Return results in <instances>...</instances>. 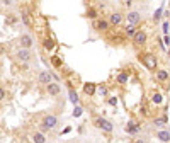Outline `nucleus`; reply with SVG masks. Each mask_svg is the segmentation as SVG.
Instances as JSON below:
<instances>
[{"instance_id":"nucleus-4","label":"nucleus","mask_w":170,"mask_h":143,"mask_svg":"<svg viewBox=\"0 0 170 143\" xmlns=\"http://www.w3.org/2000/svg\"><path fill=\"white\" fill-rule=\"evenodd\" d=\"M32 38H31L29 34H22L21 36V46H22V49H29L31 46H32Z\"/></svg>"},{"instance_id":"nucleus-3","label":"nucleus","mask_w":170,"mask_h":143,"mask_svg":"<svg viewBox=\"0 0 170 143\" xmlns=\"http://www.w3.org/2000/svg\"><path fill=\"white\" fill-rule=\"evenodd\" d=\"M56 126V117L55 116H46L42 119V128L44 130H53Z\"/></svg>"},{"instance_id":"nucleus-13","label":"nucleus","mask_w":170,"mask_h":143,"mask_svg":"<svg viewBox=\"0 0 170 143\" xmlns=\"http://www.w3.org/2000/svg\"><path fill=\"white\" fill-rule=\"evenodd\" d=\"M32 141L34 143H46V138L42 133H34L32 134Z\"/></svg>"},{"instance_id":"nucleus-11","label":"nucleus","mask_w":170,"mask_h":143,"mask_svg":"<svg viewBox=\"0 0 170 143\" xmlns=\"http://www.w3.org/2000/svg\"><path fill=\"white\" fill-rule=\"evenodd\" d=\"M109 21L112 22V24H121V21H123V14H119V12H114V14H110V17H109Z\"/></svg>"},{"instance_id":"nucleus-5","label":"nucleus","mask_w":170,"mask_h":143,"mask_svg":"<svg viewBox=\"0 0 170 143\" xmlns=\"http://www.w3.org/2000/svg\"><path fill=\"white\" fill-rule=\"evenodd\" d=\"M126 17H127V22H129L131 26H134V24H138V22H140L141 15H140V12H136V10H133V12H129V14H127Z\"/></svg>"},{"instance_id":"nucleus-24","label":"nucleus","mask_w":170,"mask_h":143,"mask_svg":"<svg viewBox=\"0 0 170 143\" xmlns=\"http://www.w3.org/2000/svg\"><path fill=\"white\" fill-rule=\"evenodd\" d=\"M89 17H92V19L95 17V10H92V9L89 10Z\"/></svg>"},{"instance_id":"nucleus-21","label":"nucleus","mask_w":170,"mask_h":143,"mask_svg":"<svg viewBox=\"0 0 170 143\" xmlns=\"http://www.w3.org/2000/svg\"><path fill=\"white\" fill-rule=\"evenodd\" d=\"M80 114H82V107H75V111H73V116L78 117Z\"/></svg>"},{"instance_id":"nucleus-25","label":"nucleus","mask_w":170,"mask_h":143,"mask_svg":"<svg viewBox=\"0 0 170 143\" xmlns=\"http://www.w3.org/2000/svg\"><path fill=\"white\" fill-rule=\"evenodd\" d=\"M53 46V43H51V41H46V43H44V48H51Z\"/></svg>"},{"instance_id":"nucleus-9","label":"nucleus","mask_w":170,"mask_h":143,"mask_svg":"<svg viewBox=\"0 0 170 143\" xmlns=\"http://www.w3.org/2000/svg\"><path fill=\"white\" fill-rule=\"evenodd\" d=\"M46 87H48V92H49L51 95H58L59 92H61V87H59L58 83H53V82H51L49 85H46Z\"/></svg>"},{"instance_id":"nucleus-12","label":"nucleus","mask_w":170,"mask_h":143,"mask_svg":"<svg viewBox=\"0 0 170 143\" xmlns=\"http://www.w3.org/2000/svg\"><path fill=\"white\" fill-rule=\"evenodd\" d=\"M157 138H160L162 141H170V133L168 131H157Z\"/></svg>"},{"instance_id":"nucleus-28","label":"nucleus","mask_w":170,"mask_h":143,"mask_svg":"<svg viewBox=\"0 0 170 143\" xmlns=\"http://www.w3.org/2000/svg\"><path fill=\"white\" fill-rule=\"evenodd\" d=\"M168 56H170V48H168Z\"/></svg>"},{"instance_id":"nucleus-16","label":"nucleus","mask_w":170,"mask_h":143,"mask_svg":"<svg viewBox=\"0 0 170 143\" xmlns=\"http://www.w3.org/2000/svg\"><path fill=\"white\" fill-rule=\"evenodd\" d=\"M140 130L138 126H136V123H133V121H129L127 123V126H126V131H129V133H136V131Z\"/></svg>"},{"instance_id":"nucleus-7","label":"nucleus","mask_w":170,"mask_h":143,"mask_svg":"<svg viewBox=\"0 0 170 143\" xmlns=\"http://www.w3.org/2000/svg\"><path fill=\"white\" fill-rule=\"evenodd\" d=\"M31 56H32V55H31L29 49H19V51H17V58L21 61H29Z\"/></svg>"},{"instance_id":"nucleus-18","label":"nucleus","mask_w":170,"mask_h":143,"mask_svg":"<svg viewBox=\"0 0 170 143\" xmlns=\"http://www.w3.org/2000/svg\"><path fill=\"white\" fill-rule=\"evenodd\" d=\"M151 100L155 102V104H160L162 100H163V97H162V94H158V92H155L153 94V97H151Z\"/></svg>"},{"instance_id":"nucleus-22","label":"nucleus","mask_w":170,"mask_h":143,"mask_svg":"<svg viewBox=\"0 0 170 143\" xmlns=\"http://www.w3.org/2000/svg\"><path fill=\"white\" fill-rule=\"evenodd\" d=\"M99 94H100V95H107V89H106V87H99Z\"/></svg>"},{"instance_id":"nucleus-1","label":"nucleus","mask_w":170,"mask_h":143,"mask_svg":"<svg viewBox=\"0 0 170 143\" xmlns=\"http://www.w3.org/2000/svg\"><path fill=\"white\" fill-rule=\"evenodd\" d=\"M93 124L97 126V128H100V130L107 131V133H110V131H112V124H110L107 119H104V117H95Z\"/></svg>"},{"instance_id":"nucleus-2","label":"nucleus","mask_w":170,"mask_h":143,"mask_svg":"<svg viewBox=\"0 0 170 143\" xmlns=\"http://www.w3.org/2000/svg\"><path fill=\"white\" fill-rule=\"evenodd\" d=\"M143 63H144V66H146L148 70H155V68H157V56L146 55V56H143Z\"/></svg>"},{"instance_id":"nucleus-20","label":"nucleus","mask_w":170,"mask_h":143,"mask_svg":"<svg viewBox=\"0 0 170 143\" xmlns=\"http://www.w3.org/2000/svg\"><path fill=\"white\" fill-rule=\"evenodd\" d=\"M117 82L119 83H126L127 82V75L126 73H119L117 75Z\"/></svg>"},{"instance_id":"nucleus-23","label":"nucleus","mask_w":170,"mask_h":143,"mask_svg":"<svg viewBox=\"0 0 170 143\" xmlns=\"http://www.w3.org/2000/svg\"><path fill=\"white\" fill-rule=\"evenodd\" d=\"M109 104L110 106H117V99H116V97H110V99H109Z\"/></svg>"},{"instance_id":"nucleus-26","label":"nucleus","mask_w":170,"mask_h":143,"mask_svg":"<svg viewBox=\"0 0 170 143\" xmlns=\"http://www.w3.org/2000/svg\"><path fill=\"white\" fill-rule=\"evenodd\" d=\"M165 44L170 48V38H168V36H165Z\"/></svg>"},{"instance_id":"nucleus-10","label":"nucleus","mask_w":170,"mask_h":143,"mask_svg":"<svg viewBox=\"0 0 170 143\" xmlns=\"http://www.w3.org/2000/svg\"><path fill=\"white\" fill-rule=\"evenodd\" d=\"M107 27H109V22L107 21H95L93 22V29H97V31H106Z\"/></svg>"},{"instance_id":"nucleus-15","label":"nucleus","mask_w":170,"mask_h":143,"mask_svg":"<svg viewBox=\"0 0 170 143\" xmlns=\"http://www.w3.org/2000/svg\"><path fill=\"white\" fill-rule=\"evenodd\" d=\"M83 92H85V94H89V95H92L93 92H95V85H93V83H85V85H83Z\"/></svg>"},{"instance_id":"nucleus-19","label":"nucleus","mask_w":170,"mask_h":143,"mask_svg":"<svg viewBox=\"0 0 170 143\" xmlns=\"http://www.w3.org/2000/svg\"><path fill=\"white\" fill-rule=\"evenodd\" d=\"M70 100H72L73 104H78V95H76V92L70 90Z\"/></svg>"},{"instance_id":"nucleus-17","label":"nucleus","mask_w":170,"mask_h":143,"mask_svg":"<svg viewBox=\"0 0 170 143\" xmlns=\"http://www.w3.org/2000/svg\"><path fill=\"white\" fill-rule=\"evenodd\" d=\"M136 32H138V31H134V26H131V24H127L126 26V34L127 36H133V38H134Z\"/></svg>"},{"instance_id":"nucleus-8","label":"nucleus","mask_w":170,"mask_h":143,"mask_svg":"<svg viewBox=\"0 0 170 143\" xmlns=\"http://www.w3.org/2000/svg\"><path fill=\"white\" fill-rule=\"evenodd\" d=\"M133 41H134V44H144V41H146V32H144V31H138L136 36L133 38Z\"/></svg>"},{"instance_id":"nucleus-6","label":"nucleus","mask_w":170,"mask_h":143,"mask_svg":"<svg viewBox=\"0 0 170 143\" xmlns=\"http://www.w3.org/2000/svg\"><path fill=\"white\" fill-rule=\"evenodd\" d=\"M38 80H39V83H44V85H49V83H51V75L48 73L46 70H42L41 73H39Z\"/></svg>"},{"instance_id":"nucleus-14","label":"nucleus","mask_w":170,"mask_h":143,"mask_svg":"<svg viewBox=\"0 0 170 143\" xmlns=\"http://www.w3.org/2000/svg\"><path fill=\"white\" fill-rule=\"evenodd\" d=\"M167 78H168V72H167V70H158L157 72V80L163 82V80H167Z\"/></svg>"},{"instance_id":"nucleus-27","label":"nucleus","mask_w":170,"mask_h":143,"mask_svg":"<svg viewBox=\"0 0 170 143\" xmlns=\"http://www.w3.org/2000/svg\"><path fill=\"white\" fill-rule=\"evenodd\" d=\"M134 143H144V141H143V140H136Z\"/></svg>"}]
</instances>
